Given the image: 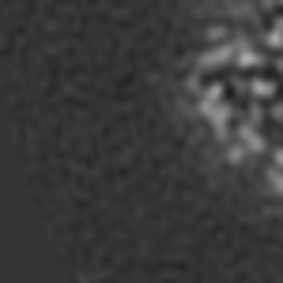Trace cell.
Masks as SVG:
<instances>
[{"instance_id":"6da1fadb","label":"cell","mask_w":283,"mask_h":283,"mask_svg":"<svg viewBox=\"0 0 283 283\" xmlns=\"http://www.w3.org/2000/svg\"><path fill=\"white\" fill-rule=\"evenodd\" d=\"M249 91L257 94V98H272V94H276V83H272V79H253Z\"/></svg>"},{"instance_id":"7a4b0ae2","label":"cell","mask_w":283,"mask_h":283,"mask_svg":"<svg viewBox=\"0 0 283 283\" xmlns=\"http://www.w3.org/2000/svg\"><path fill=\"white\" fill-rule=\"evenodd\" d=\"M276 166H283V151H276Z\"/></svg>"}]
</instances>
